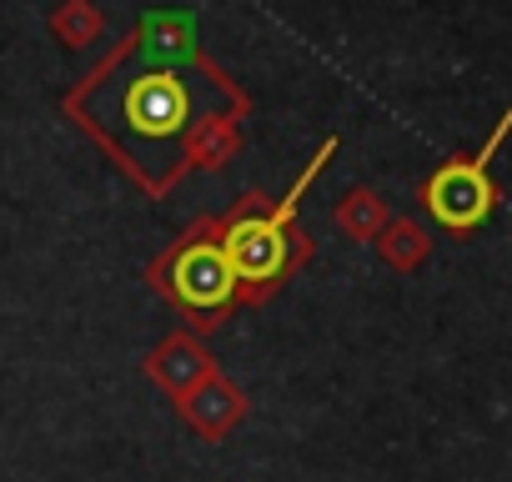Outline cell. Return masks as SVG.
I'll return each mask as SVG.
<instances>
[{
    "label": "cell",
    "mask_w": 512,
    "mask_h": 482,
    "mask_svg": "<svg viewBox=\"0 0 512 482\" xmlns=\"http://www.w3.org/2000/svg\"><path fill=\"white\" fill-rule=\"evenodd\" d=\"M332 151H337V141H322V151L312 156L307 176L292 186V196H287L277 211L256 216V211H251V201H256V196H246V201H241V211H231V216L221 221V247H226V257H231L236 292L262 297L267 287H277V282L287 277V267H292V247L302 241V236L292 231L297 201H302V191L312 186V176L327 166V156H332Z\"/></svg>",
    "instance_id": "cell-1"
},
{
    "label": "cell",
    "mask_w": 512,
    "mask_h": 482,
    "mask_svg": "<svg viewBox=\"0 0 512 482\" xmlns=\"http://www.w3.org/2000/svg\"><path fill=\"white\" fill-rule=\"evenodd\" d=\"M121 116H126L131 141L176 146V136L186 131V116H191V96L176 71H141V76H131V86L121 96Z\"/></svg>",
    "instance_id": "cell-4"
},
{
    "label": "cell",
    "mask_w": 512,
    "mask_h": 482,
    "mask_svg": "<svg viewBox=\"0 0 512 482\" xmlns=\"http://www.w3.org/2000/svg\"><path fill=\"white\" fill-rule=\"evenodd\" d=\"M387 257H392V262H402V267H412V262H422V257H427V241H422V231H417L412 221L392 226V236H387Z\"/></svg>",
    "instance_id": "cell-6"
},
{
    "label": "cell",
    "mask_w": 512,
    "mask_h": 482,
    "mask_svg": "<svg viewBox=\"0 0 512 482\" xmlns=\"http://www.w3.org/2000/svg\"><path fill=\"white\" fill-rule=\"evenodd\" d=\"M507 131H512V111H502V121L492 126V136L482 141L477 156H452V161H442L422 181V206H427V216L437 226H447V231H477L492 216L497 181H492L487 161L497 156V146L507 141Z\"/></svg>",
    "instance_id": "cell-2"
},
{
    "label": "cell",
    "mask_w": 512,
    "mask_h": 482,
    "mask_svg": "<svg viewBox=\"0 0 512 482\" xmlns=\"http://www.w3.org/2000/svg\"><path fill=\"white\" fill-rule=\"evenodd\" d=\"M186 412H191V422H196V427H206V432H221V427H226V422L241 412V402H236V392H226V387H221V392H216L206 407L186 402Z\"/></svg>",
    "instance_id": "cell-5"
},
{
    "label": "cell",
    "mask_w": 512,
    "mask_h": 482,
    "mask_svg": "<svg viewBox=\"0 0 512 482\" xmlns=\"http://www.w3.org/2000/svg\"><path fill=\"white\" fill-rule=\"evenodd\" d=\"M156 277L166 282V292H171L186 312L206 317V327H211V317H221V312L236 302V272H231L226 247H221V221L191 231L181 247L166 257V267H156ZM161 282H156V287H161Z\"/></svg>",
    "instance_id": "cell-3"
}]
</instances>
